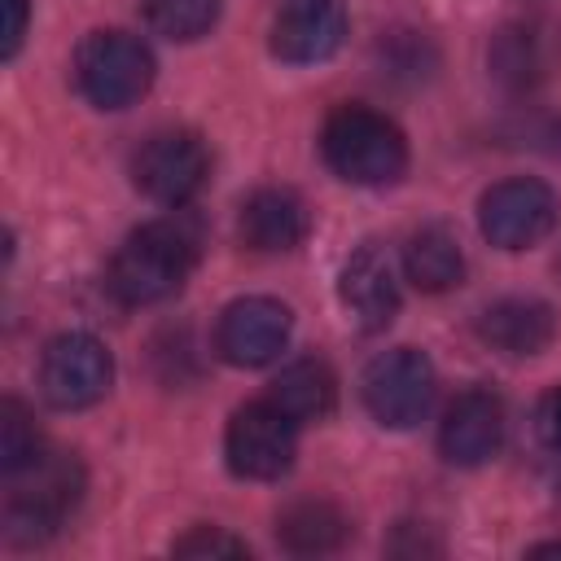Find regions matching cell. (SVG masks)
Segmentation results:
<instances>
[{
    "label": "cell",
    "instance_id": "obj_1",
    "mask_svg": "<svg viewBox=\"0 0 561 561\" xmlns=\"http://www.w3.org/2000/svg\"><path fill=\"white\" fill-rule=\"evenodd\" d=\"M202 259V224L180 206L136 228L110 259L105 285L123 307H153L180 294Z\"/></svg>",
    "mask_w": 561,
    "mask_h": 561
},
{
    "label": "cell",
    "instance_id": "obj_2",
    "mask_svg": "<svg viewBox=\"0 0 561 561\" xmlns=\"http://www.w3.org/2000/svg\"><path fill=\"white\" fill-rule=\"evenodd\" d=\"M4 539L18 548L53 539L83 500V465L70 451H39L26 469L4 478Z\"/></svg>",
    "mask_w": 561,
    "mask_h": 561
},
{
    "label": "cell",
    "instance_id": "obj_3",
    "mask_svg": "<svg viewBox=\"0 0 561 561\" xmlns=\"http://www.w3.org/2000/svg\"><path fill=\"white\" fill-rule=\"evenodd\" d=\"M320 153L337 180L359 188H386L408 171L403 131L368 105H337L320 127Z\"/></svg>",
    "mask_w": 561,
    "mask_h": 561
},
{
    "label": "cell",
    "instance_id": "obj_4",
    "mask_svg": "<svg viewBox=\"0 0 561 561\" xmlns=\"http://www.w3.org/2000/svg\"><path fill=\"white\" fill-rule=\"evenodd\" d=\"M153 53L131 31H92L75 48V83L96 110H127L153 88Z\"/></svg>",
    "mask_w": 561,
    "mask_h": 561
},
{
    "label": "cell",
    "instance_id": "obj_5",
    "mask_svg": "<svg viewBox=\"0 0 561 561\" xmlns=\"http://www.w3.org/2000/svg\"><path fill=\"white\" fill-rule=\"evenodd\" d=\"M210 180V149L193 127H162L131 153V184L158 206H188Z\"/></svg>",
    "mask_w": 561,
    "mask_h": 561
},
{
    "label": "cell",
    "instance_id": "obj_6",
    "mask_svg": "<svg viewBox=\"0 0 561 561\" xmlns=\"http://www.w3.org/2000/svg\"><path fill=\"white\" fill-rule=\"evenodd\" d=\"M359 394L377 425L412 430L434 403V364L416 346H394L364 368Z\"/></svg>",
    "mask_w": 561,
    "mask_h": 561
},
{
    "label": "cell",
    "instance_id": "obj_7",
    "mask_svg": "<svg viewBox=\"0 0 561 561\" xmlns=\"http://www.w3.org/2000/svg\"><path fill=\"white\" fill-rule=\"evenodd\" d=\"M294 451H298V425L272 399L237 408L228 430H224L228 469L237 478H245V482H276V478H285L289 465H294Z\"/></svg>",
    "mask_w": 561,
    "mask_h": 561
},
{
    "label": "cell",
    "instance_id": "obj_8",
    "mask_svg": "<svg viewBox=\"0 0 561 561\" xmlns=\"http://www.w3.org/2000/svg\"><path fill=\"white\" fill-rule=\"evenodd\" d=\"M114 386V355L92 333H57L39 355V390L53 408L79 412L105 399Z\"/></svg>",
    "mask_w": 561,
    "mask_h": 561
},
{
    "label": "cell",
    "instance_id": "obj_9",
    "mask_svg": "<svg viewBox=\"0 0 561 561\" xmlns=\"http://www.w3.org/2000/svg\"><path fill=\"white\" fill-rule=\"evenodd\" d=\"M478 228L495 250H530L557 228V193L530 175L500 180L478 202Z\"/></svg>",
    "mask_w": 561,
    "mask_h": 561
},
{
    "label": "cell",
    "instance_id": "obj_10",
    "mask_svg": "<svg viewBox=\"0 0 561 561\" xmlns=\"http://www.w3.org/2000/svg\"><path fill=\"white\" fill-rule=\"evenodd\" d=\"M289 333H294V316L280 298L245 294L219 311L215 351L237 368H263L289 346Z\"/></svg>",
    "mask_w": 561,
    "mask_h": 561
},
{
    "label": "cell",
    "instance_id": "obj_11",
    "mask_svg": "<svg viewBox=\"0 0 561 561\" xmlns=\"http://www.w3.org/2000/svg\"><path fill=\"white\" fill-rule=\"evenodd\" d=\"M346 39L342 0H280L272 18V53L289 66L329 61Z\"/></svg>",
    "mask_w": 561,
    "mask_h": 561
},
{
    "label": "cell",
    "instance_id": "obj_12",
    "mask_svg": "<svg viewBox=\"0 0 561 561\" xmlns=\"http://www.w3.org/2000/svg\"><path fill=\"white\" fill-rule=\"evenodd\" d=\"M500 443H504V403L482 386L460 390L447 403L443 425H438L443 460H451L460 469H478L500 451Z\"/></svg>",
    "mask_w": 561,
    "mask_h": 561
},
{
    "label": "cell",
    "instance_id": "obj_13",
    "mask_svg": "<svg viewBox=\"0 0 561 561\" xmlns=\"http://www.w3.org/2000/svg\"><path fill=\"white\" fill-rule=\"evenodd\" d=\"M342 307L346 316L364 329V333H381L394 311H399V280H394V263L381 245H359L346 263H342V280H337Z\"/></svg>",
    "mask_w": 561,
    "mask_h": 561
},
{
    "label": "cell",
    "instance_id": "obj_14",
    "mask_svg": "<svg viewBox=\"0 0 561 561\" xmlns=\"http://www.w3.org/2000/svg\"><path fill=\"white\" fill-rule=\"evenodd\" d=\"M237 228H241V241L259 254H280V250H294L307 241L311 232V210L307 202L294 193V188H280V184H267V188H254L245 202H241V215H237Z\"/></svg>",
    "mask_w": 561,
    "mask_h": 561
},
{
    "label": "cell",
    "instance_id": "obj_15",
    "mask_svg": "<svg viewBox=\"0 0 561 561\" xmlns=\"http://www.w3.org/2000/svg\"><path fill=\"white\" fill-rule=\"evenodd\" d=\"M478 337L513 359L539 355L557 337V311L543 298H500L478 316Z\"/></svg>",
    "mask_w": 561,
    "mask_h": 561
},
{
    "label": "cell",
    "instance_id": "obj_16",
    "mask_svg": "<svg viewBox=\"0 0 561 561\" xmlns=\"http://www.w3.org/2000/svg\"><path fill=\"white\" fill-rule=\"evenodd\" d=\"M403 276L421 289V294H447L465 280V254L460 241L451 237V228L443 224H425L403 241Z\"/></svg>",
    "mask_w": 561,
    "mask_h": 561
},
{
    "label": "cell",
    "instance_id": "obj_17",
    "mask_svg": "<svg viewBox=\"0 0 561 561\" xmlns=\"http://www.w3.org/2000/svg\"><path fill=\"white\" fill-rule=\"evenodd\" d=\"M294 425H311V421H324L337 403V377L324 359H294L280 368V377L272 381V394H267Z\"/></svg>",
    "mask_w": 561,
    "mask_h": 561
},
{
    "label": "cell",
    "instance_id": "obj_18",
    "mask_svg": "<svg viewBox=\"0 0 561 561\" xmlns=\"http://www.w3.org/2000/svg\"><path fill=\"white\" fill-rule=\"evenodd\" d=\"M351 535V522L337 504L329 500H298L289 508H280L276 517V539L280 548L298 552V557H324V552H337Z\"/></svg>",
    "mask_w": 561,
    "mask_h": 561
},
{
    "label": "cell",
    "instance_id": "obj_19",
    "mask_svg": "<svg viewBox=\"0 0 561 561\" xmlns=\"http://www.w3.org/2000/svg\"><path fill=\"white\" fill-rule=\"evenodd\" d=\"M486 61H491V75H495L504 88H530V83L543 75V44H539V31H530V26H508V31H500Z\"/></svg>",
    "mask_w": 561,
    "mask_h": 561
},
{
    "label": "cell",
    "instance_id": "obj_20",
    "mask_svg": "<svg viewBox=\"0 0 561 561\" xmlns=\"http://www.w3.org/2000/svg\"><path fill=\"white\" fill-rule=\"evenodd\" d=\"M140 9L158 35L188 44V39H202L219 22L224 0H140Z\"/></svg>",
    "mask_w": 561,
    "mask_h": 561
},
{
    "label": "cell",
    "instance_id": "obj_21",
    "mask_svg": "<svg viewBox=\"0 0 561 561\" xmlns=\"http://www.w3.org/2000/svg\"><path fill=\"white\" fill-rule=\"evenodd\" d=\"M44 451V438L35 430V416L26 412V403L18 399H4L0 403V473H18L26 469L31 460H39Z\"/></svg>",
    "mask_w": 561,
    "mask_h": 561
},
{
    "label": "cell",
    "instance_id": "obj_22",
    "mask_svg": "<svg viewBox=\"0 0 561 561\" xmlns=\"http://www.w3.org/2000/svg\"><path fill=\"white\" fill-rule=\"evenodd\" d=\"M171 552L175 557H250L245 539H237V535H228L219 526H193L188 535H180L171 543Z\"/></svg>",
    "mask_w": 561,
    "mask_h": 561
},
{
    "label": "cell",
    "instance_id": "obj_23",
    "mask_svg": "<svg viewBox=\"0 0 561 561\" xmlns=\"http://www.w3.org/2000/svg\"><path fill=\"white\" fill-rule=\"evenodd\" d=\"M535 434H539V443L557 456L561 451V386H552L543 399H539V408H535Z\"/></svg>",
    "mask_w": 561,
    "mask_h": 561
},
{
    "label": "cell",
    "instance_id": "obj_24",
    "mask_svg": "<svg viewBox=\"0 0 561 561\" xmlns=\"http://www.w3.org/2000/svg\"><path fill=\"white\" fill-rule=\"evenodd\" d=\"M4 9V31H0V57L13 61L22 39H26V18H31V4L26 0H0Z\"/></svg>",
    "mask_w": 561,
    "mask_h": 561
},
{
    "label": "cell",
    "instance_id": "obj_25",
    "mask_svg": "<svg viewBox=\"0 0 561 561\" xmlns=\"http://www.w3.org/2000/svg\"><path fill=\"white\" fill-rule=\"evenodd\" d=\"M530 557H561V539H552V543H535Z\"/></svg>",
    "mask_w": 561,
    "mask_h": 561
},
{
    "label": "cell",
    "instance_id": "obj_26",
    "mask_svg": "<svg viewBox=\"0 0 561 561\" xmlns=\"http://www.w3.org/2000/svg\"><path fill=\"white\" fill-rule=\"evenodd\" d=\"M557 495H561V451H557Z\"/></svg>",
    "mask_w": 561,
    "mask_h": 561
},
{
    "label": "cell",
    "instance_id": "obj_27",
    "mask_svg": "<svg viewBox=\"0 0 561 561\" xmlns=\"http://www.w3.org/2000/svg\"><path fill=\"white\" fill-rule=\"evenodd\" d=\"M557 140H561V131H557ZM557 149H561V145H557Z\"/></svg>",
    "mask_w": 561,
    "mask_h": 561
}]
</instances>
